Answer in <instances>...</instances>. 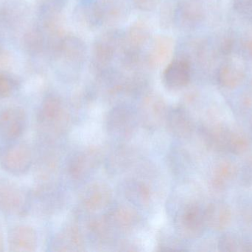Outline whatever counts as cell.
<instances>
[{
  "instance_id": "1",
  "label": "cell",
  "mask_w": 252,
  "mask_h": 252,
  "mask_svg": "<svg viewBox=\"0 0 252 252\" xmlns=\"http://www.w3.org/2000/svg\"><path fill=\"white\" fill-rule=\"evenodd\" d=\"M124 34L117 30H111L97 37L93 44L92 65L99 71L109 69L118 51L122 48Z\"/></svg>"
},
{
  "instance_id": "2",
  "label": "cell",
  "mask_w": 252,
  "mask_h": 252,
  "mask_svg": "<svg viewBox=\"0 0 252 252\" xmlns=\"http://www.w3.org/2000/svg\"><path fill=\"white\" fill-rule=\"evenodd\" d=\"M32 163V155L23 144H14L4 148L0 154V164L7 173L15 176L25 174Z\"/></svg>"
},
{
  "instance_id": "3",
  "label": "cell",
  "mask_w": 252,
  "mask_h": 252,
  "mask_svg": "<svg viewBox=\"0 0 252 252\" xmlns=\"http://www.w3.org/2000/svg\"><path fill=\"white\" fill-rule=\"evenodd\" d=\"M205 16L204 7L198 0H182L173 11V20L177 28L191 30L199 25Z\"/></svg>"
},
{
  "instance_id": "4",
  "label": "cell",
  "mask_w": 252,
  "mask_h": 252,
  "mask_svg": "<svg viewBox=\"0 0 252 252\" xmlns=\"http://www.w3.org/2000/svg\"><path fill=\"white\" fill-rule=\"evenodd\" d=\"M26 114L19 108H10L0 113V137L14 140L23 133L26 127Z\"/></svg>"
},
{
  "instance_id": "5",
  "label": "cell",
  "mask_w": 252,
  "mask_h": 252,
  "mask_svg": "<svg viewBox=\"0 0 252 252\" xmlns=\"http://www.w3.org/2000/svg\"><path fill=\"white\" fill-rule=\"evenodd\" d=\"M191 78V65L185 58L170 62L163 72V81L168 88L178 90L186 87Z\"/></svg>"
},
{
  "instance_id": "6",
  "label": "cell",
  "mask_w": 252,
  "mask_h": 252,
  "mask_svg": "<svg viewBox=\"0 0 252 252\" xmlns=\"http://www.w3.org/2000/svg\"><path fill=\"white\" fill-rule=\"evenodd\" d=\"M57 55L70 65L81 66L85 61L87 47L84 41L75 36H63Z\"/></svg>"
},
{
  "instance_id": "7",
  "label": "cell",
  "mask_w": 252,
  "mask_h": 252,
  "mask_svg": "<svg viewBox=\"0 0 252 252\" xmlns=\"http://www.w3.org/2000/svg\"><path fill=\"white\" fill-rule=\"evenodd\" d=\"M204 220L211 229L223 231L227 229L232 222V215L230 207L223 202L210 204L204 212Z\"/></svg>"
},
{
  "instance_id": "8",
  "label": "cell",
  "mask_w": 252,
  "mask_h": 252,
  "mask_svg": "<svg viewBox=\"0 0 252 252\" xmlns=\"http://www.w3.org/2000/svg\"><path fill=\"white\" fill-rule=\"evenodd\" d=\"M36 235L29 226H21L13 228L8 235V244L12 252H34L36 247Z\"/></svg>"
},
{
  "instance_id": "9",
  "label": "cell",
  "mask_w": 252,
  "mask_h": 252,
  "mask_svg": "<svg viewBox=\"0 0 252 252\" xmlns=\"http://www.w3.org/2000/svg\"><path fill=\"white\" fill-rule=\"evenodd\" d=\"M150 35L149 29L145 24L140 22L133 24L124 34L121 51L140 55L142 47L149 41Z\"/></svg>"
},
{
  "instance_id": "10",
  "label": "cell",
  "mask_w": 252,
  "mask_h": 252,
  "mask_svg": "<svg viewBox=\"0 0 252 252\" xmlns=\"http://www.w3.org/2000/svg\"><path fill=\"white\" fill-rule=\"evenodd\" d=\"M78 20L87 27L96 28L103 25L100 1L82 0L76 8Z\"/></svg>"
},
{
  "instance_id": "11",
  "label": "cell",
  "mask_w": 252,
  "mask_h": 252,
  "mask_svg": "<svg viewBox=\"0 0 252 252\" xmlns=\"http://www.w3.org/2000/svg\"><path fill=\"white\" fill-rule=\"evenodd\" d=\"M218 81L223 88L234 90L239 87L245 78V72L235 62L223 64L218 72Z\"/></svg>"
},
{
  "instance_id": "12",
  "label": "cell",
  "mask_w": 252,
  "mask_h": 252,
  "mask_svg": "<svg viewBox=\"0 0 252 252\" xmlns=\"http://www.w3.org/2000/svg\"><path fill=\"white\" fill-rule=\"evenodd\" d=\"M238 169L232 161L228 160L219 162L215 167L212 176V185L216 190L223 191L235 180Z\"/></svg>"
},
{
  "instance_id": "13",
  "label": "cell",
  "mask_w": 252,
  "mask_h": 252,
  "mask_svg": "<svg viewBox=\"0 0 252 252\" xmlns=\"http://www.w3.org/2000/svg\"><path fill=\"white\" fill-rule=\"evenodd\" d=\"M23 198L21 192L10 184H0V210L9 213L22 212Z\"/></svg>"
},
{
  "instance_id": "14",
  "label": "cell",
  "mask_w": 252,
  "mask_h": 252,
  "mask_svg": "<svg viewBox=\"0 0 252 252\" xmlns=\"http://www.w3.org/2000/svg\"><path fill=\"white\" fill-rule=\"evenodd\" d=\"M230 129L223 122H216L210 126L206 130V139L209 146L217 152L227 151Z\"/></svg>"
},
{
  "instance_id": "15",
  "label": "cell",
  "mask_w": 252,
  "mask_h": 252,
  "mask_svg": "<svg viewBox=\"0 0 252 252\" xmlns=\"http://www.w3.org/2000/svg\"><path fill=\"white\" fill-rule=\"evenodd\" d=\"M65 4V0H43L40 12L46 29L57 27L58 20Z\"/></svg>"
},
{
  "instance_id": "16",
  "label": "cell",
  "mask_w": 252,
  "mask_h": 252,
  "mask_svg": "<svg viewBox=\"0 0 252 252\" xmlns=\"http://www.w3.org/2000/svg\"><path fill=\"white\" fill-rule=\"evenodd\" d=\"M172 51V41L167 37H159L153 43L148 54V64L157 67L168 59Z\"/></svg>"
},
{
  "instance_id": "17",
  "label": "cell",
  "mask_w": 252,
  "mask_h": 252,
  "mask_svg": "<svg viewBox=\"0 0 252 252\" xmlns=\"http://www.w3.org/2000/svg\"><path fill=\"white\" fill-rule=\"evenodd\" d=\"M184 226L192 235H199L203 232L205 220L204 214L198 206L192 205L187 208L183 216Z\"/></svg>"
},
{
  "instance_id": "18",
  "label": "cell",
  "mask_w": 252,
  "mask_h": 252,
  "mask_svg": "<svg viewBox=\"0 0 252 252\" xmlns=\"http://www.w3.org/2000/svg\"><path fill=\"white\" fill-rule=\"evenodd\" d=\"M251 145V138L247 133L240 129H230L228 139L227 151L234 155H244L249 151Z\"/></svg>"
},
{
  "instance_id": "19",
  "label": "cell",
  "mask_w": 252,
  "mask_h": 252,
  "mask_svg": "<svg viewBox=\"0 0 252 252\" xmlns=\"http://www.w3.org/2000/svg\"><path fill=\"white\" fill-rule=\"evenodd\" d=\"M103 24H115L125 16V6L119 0L100 1Z\"/></svg>"
},
{
  "instance_id": "20",
  "label": "cell",
  "mask_w": 252,
  "mask_h": 252,
  "mask_svg": "<svg viewBox=\"0 0 252 252\" xmlns=\"http://www.w3.org/2000/svg\"><path fill=\"white\" fill-rule=\"evenodd\" d=\"M44 34L39 29L31 30L24 38L25 49L31 54H38L42 51L44 47Z\"/></svg>"
},
{
  "instance_id": "21",
  "label": "cell",
  "mask_w": 252,
  "mask_h": 252,
  "mask_svg": "<svg viewBox=\"0 0 252 252\" xmlns=\"http://www.w3.org/2000/svg\"><path fill=\"white\" fill-rule=\"evenodd\" d=\"M61 110V103L56 97L47 98L43 103L40 112V118L42 121H51L56 118Z\"/></svg>"
},
{
  "instance_id": "22",
  "label": "cell",
  "mask_w": 252,
  "mask_h": 252,
  "mask_svg": "<svg viewBox=\"0 0 252 252\" xmlns=\"http://www.w3.org/2000/svg\"><path fill=\"white\" fill-rule=\"evenodd\" d=\"M19 86V81L12 74L0 71V99L11 96Z\"/></svg>"
},
{
  "instance_id": "23",
  "label": "cell",
  "mask_w": 252,
  "mask_h": 252,
  "mask_svg": "<svg viewBox=\"0 0 252 252\" xmlns=\"http://www.w3.org/2000/svg\"><path fill=\"white\" fill-rule=\"evenodd\" d=\"M244 244L235 234L227 233L220 237L218 247L220 252H242Z\"/></svg>"
},
{
  "instance_id": "24",
  "label": "cell",
  "mask_w": 252,
  "mask_h": 252,
  "mask_svg": "<svg viewBox=\"0 0 252 252\" xmlns=\"http://www.w3.org/2000/svg\"><path fill=\"white\" fill-rule=\"evenodd\" d=\"M160 0H133V4L136 8L142 11H153L159 4Z\"/></svg>"
},
{
  "instance_id": "25",
  "label": "cell",
  "mask_w": 252,
  "mask_h": 252,
  "mask_svg": "<svg viewBox=\"0 0 252 252\" xmlns=\"http://www.w3.org/2000/svg\"><path fill=\"white\" fill-rule=\"evenodd\" d=\"M234 7L241 14L252 15V0H235Z\"/></svg>"
},
{
  "instance_id": "26",
  "label": "cell",
  "mask_w": 252,
  "mask_h": 252,
  "mask_svg": "<svg viewBox=\"0 0 252 252\" xmlns=\"http://www.w3.org/2000/svg\"><path fill=\"white\" fill-rule=\"evenodd\" d=\"M242 180L247 185L252 183V156L247 160L243 167Z\"/></svg>"
},
{
  "instance_id": "27",
  "label": "cell",
  "mask_w": 252,
  "mask_h": 252,
  "mask_svg": "<svg viewBox=\"0 0 252 252\" xmlns=\"http://www.w3.org/2000/svg\"><path fill=\"white\" fill-rule=\"evenodd\" d=\"M234 45H235V41L232 37H226L222 41L220 50L222 53L224 55H229L232 53L233 50Z\"/></svg>"
},
{
  "instance_id": "28",
  "label": "cell",
  "mask_w": 252,
  "mask_h": 252,
  "mask_svg": "<svg viewBox=\"0 0 252 252\" xmlns=\"http://www.w3.org/2000/svg\"><path fill=\"white\" fill-rule=\"evenodd\" d=\"M246 49H247L249 54L252 57V31L249 34V36L247 37V41H246Z\"/></svg>"
},
{
  "instance_id": "29",
  "label": "cell",
  "mask_w": 252,
  "mask_h": 252,
  "mask_svg": "<svg viewBox=\"0 0 252 252\" xmlns=\"http://www.w3.org/2000/svg\"><path fill=\"white\" fill-rule=\"evenodd\" d=\"M242 252H252V242L244 243Z\"/></svg>"
},
{
  "instance_id": "30",
  "label": "cell",
  "mask_w": 252,
  "mask_h": 252,
  "mask_svg": "<svg viewBox=\"0 0 252 252\" xmlns=\"http://www.w3.org/2000/svg\"></svg>"
}]
</instances>
